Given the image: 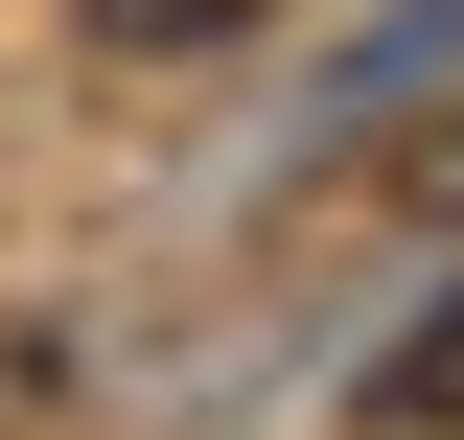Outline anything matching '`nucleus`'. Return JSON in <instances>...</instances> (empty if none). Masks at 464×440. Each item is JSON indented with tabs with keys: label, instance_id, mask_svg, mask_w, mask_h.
Returning <instances> with one entry per match:
<instances>
[{
	"label": "nucleus",
	"instance_id": "nucleus-1",
	"mask_svg": "<svg viewBox=\"0 0 464 440\" xmlns=\"http://www.w3.org/2000/svg\"><path fill=\"white\" fill-rule=\"evenodd\" d=\"M372 440H464V301L372 348Z\"/></svg>",
	"mask_w": 464,
	"mask_h": 440
},
{
	"label": "nucleus",
	"instance_id": "nucleus-2",
	"mask_svg": "<svg viewBox=\"0 0 464 440\" xmlns=\"http://www.w3.org/2000/svg\"><path fill=\"white\" fill-rule=\"evenodd\" d=\"M116 47H232V24H279V0H93Z\"/></svg>",
	"mask_w": 464,
	"mask_h": 440
},
{
	"label": "nucleus",
	"instance_id": "nucleus-3",
	"mask_svg": "<svg viewBox=\"0 0 464 440\" xmlns=\"http://www.w3.org/2000/svg\"><path fill=\"white\" fill-rule=\"evenodd\" d=\"M395 186H418V209H464V116H418V139H395Z\"/></svg>",
	"mask_w": 464,
	"mask_h": 440
}]
</instances>
